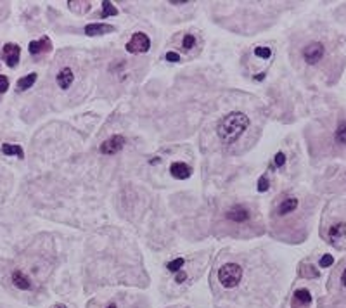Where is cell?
I'll return each instance as SVG.
<instances>
[{
  "label": "cell",
  "mask_w": 346,
  "mask_h": 308,
  "mask_svg": "<svg viewBox=\"0 0 346 308\" xmlns=\"http://www.w3.org/2000/svg\"><path fill=\"white\" fill-rule=\"evenodd\" d=\"M249 127V118L242 113H230L218 123L217 133L220 141L225 144H232L244 133V130Z\"/></svg>",
  "instance_id": "cell-1"
},
{
  "label": "cell",
  "mask_w": 346,
  "mask_h": 308,
  "mask_svg": "<svg viewBox=\"0 0 346 308\" xmlns=\"http://www.w3.org/2000/svg\"><path fill=\"white\" fill-rule=\"evenodd\" d=\"M242 267L239 263H234V261H229V263H223L217 272V279L220 282L223 289H236L242 281Z\"/></svg>",
  "instance_id": "cell-2"
},
{
  "label": "cell",
  "mask_w": 346,
  "mask_h": 308,
  "mask_svg": "<svg viewBox=\"0 0 346 308\" xmlns=\"http://www.w3.org/2000/svg\"><path fill=\"white\" fill-rule=\"evenodd\" d=\"M149 47H151V40L146 33L139 32L133 33V36L130 38V42L127 43V51L130 54H140V52H147Z\"/></svg>",
  "instance_id": "cell-3"
},
{
  "label": "cell",
  "mask_w": 346,
  "mask_h": 308,
  "mask_svg": "<svg viewBox=\"0 0 346 308\" xmlns=\"http://www.w3.org/2000/svg\"><path fill=\"white\" fill-rule=\"evenodd\" d=\"M326 54V49L320 42H311L303 49V59L308 64H317Z\"/></svg>",
  "instance_id": "cell-4"
},
{
  "label": "cell",
  "mask_w": 346,
  "mask_h": 308,
  "mask_svg": "<svg viewBox=\"0 0 346 308\" xmlns=\"http://www.w3.org/2000/svg\"><path fill=\"white\" fill-rule=\"evenodd\" d=\"M123 145H125V137L113 135L101 144V152L106 154V156H113V154H116V152H120L123 149Z\"/></svg>",
  "instance_id": "cell-5"
},
{
  "label": "cell",
  "mask_w": 346,
  "mask_h": 308,
  "mask_svg": "<svg viewBox=\"0 0 346 308\" xmlns=\"http://www.w3.org/2000/svg\"><path fill=\"white\" fill-rule=\"evenodd\" d=\"M11 282L14 288L21 289V291H30V289L33 288L31 279L23 272V270H14V272L11 273Z\"/></svg>",
  "instance_id": "cell-6"
},
{
  "label": "cell",
  "mask_w": 346,
  "mask_h": 308,
  "mask_svg": "<svg viewBox=\"0 0 346 308\" xmlns=\"http://www.w3.org/2000/svg\"><path fill=\"white\" fill-rule=\"evenodd\" d=\"M249 217H251V213H249L248 208L239 206V204H236V206H232L229 211H227V218L232 220V222H236V223L246 222V220H249Z\"/></svg>",
  "instance_id": "cell-7"
},
{
  "label": "cell",
  "mask_w": 346,
  "mask_h": 308,
  "mask_svg": "<svg viewBox=\"0 0 346 308\" xmlns=\"http://www.w3.org/2000/svg\"><path fill=\"white\" fill-rule=\"evenodd\" d=\"M311 303V294L308 289L300 288L296 289L294 294H292V308H305Z\"/></svg>",
  "instance_id": "cell-8"
},
{
  "label": "cell",
  "mask_w": 346,
  "mask_h": 308,
  "mask_svg": "<svg viewBox=\"0 0 346 308\" xmlns=\"http://www.w3.org/2000/svg\"><path fill=\"white\" fill-rule=\"evenodd\" d=\"M170 173L173 179L177 180H185L189 179V177L192 175V168L187 166L185 163H182V161H177V163H173L170 166Z\"/></svg>",
  "instance_id": "cell-9"
},
{
  "label": "cell",
  "mask_w": 346,
  "mask_h": 308,
  "mask_svg": "<svg viewBox=\"0 0 346 308\" xmlns=\"http://www.w3.org/2000/svg\"><path fill=\"white\" fill-rule=\"evenodd\" d=\"M4 55H5V63H7V66L14 68L16 64H18V61H19V45H16V43H7V45H4Z\"/></svg>",
  "instance_id": "cell-10"
},
{
  "label": "cell",
  "mask_w": 346,
  "mask_h": 308,
  "mask_svg": "<svg viewBox=\"0 0 346 308\" xmlns=\"http://www.w3.org/2000/svg\"><path fill=\"white\" fill-rule=\"evenodd\" d=\"M73 80H74V74H73V70H71V68H62V70L57 73V76H55V82H57L59 89H62V90L70 89Z\"/></svg>",
  "instance_id": "cell-11"
},
{
  "label": "cell",
  "mask_w": 346,
  "mask_h": 308,
  "mask_svg": "<svg viewBox=\"0 0 346 308\" xmlns=\"http://www.w3.org/2000/svg\"><path fill=\"white\" fill-rule=\"evenodd\" d=\"M113 30H114V26H111V24H104V23H93V24H87L85 26V33L90 36L106 35V33H111Z\"/></svg>",
  "instance_id": "cell-12"
},
{
  "label": "cell",
  "mask_w": 346,
  "mask_h": 308,
  "mask_svg": "<svg viewBox=\"0 0 346 308\" xmlns=\"http://www.w3.org/2000/svg\"><path fill=\"white\" fill-rule=\"evenodd\" d=\"M296 208H298V199L296 198H286L279 203L275 213L277 215H288V213H292Z\"/></svg>",
  "instance_id": "cell-13"
},
{
  "label": "cell",
  "mask_w": 346,
  "mask_h": 308,
  "mask_svg": "<svg viewBox=\"0 0 346 308\" xmlns=\"http://www.w3.org/2000/svg\"><path fill=\"white\" fill-rule=\"evenodd\" d=\"M327 236H329V239H331L332 242L339 241V239H343L346 236V223L345 222H339V223H334V225L329 229V232H327Z\"/></svg>",
  "instance_id": "cell-14"
},
{
  "label": "cell",
  "mask_w": 346,
  "mask_h": 308,
  "mask_svg": "<svg viewBox=\"0 0 346 308\" xmlns=\"http://www.w3.org/2000/svg\"><path fill=\"white\" fill-rule=\"evenodd\" d=\"M30 52L33 55L35 54H40V52L42 51H49V49H51V42H49V38H42V40H38V42H35V40H33V42H30Z\"/></svg>",
  "instance_id": "cell-15"
},
{
  "label": "cell",
  "mask_w": 346,
  "mask_h": 308,
  "mask_svg": "<svg viewBox=\"0 0 346 308\" xmlns=\"http://www.w3.org/2000/svg\"><path fill=\"white\" fill-rule=\"evenodd\" d=\"M334 142L338 145H346V120L345 121H339V125L336 127Z\"/></svg>",
  "instance_id": "cell-16"
},
{
  "label": "cell",
  "mask_w": 346,
  "mask_h": 308,
  "mask_svg": "<svg viewBox=\"0 0 346 308\" xmlns=\"http://www.w3.org/2000/svg\"><path fill=\"white\" fill-rule=\"evenodd\" d=\"M2 152L5 156H18V158H24L23 147L18 144H4L2 145Z\"/></svg>",
  "instance_id": "cell-17"
},
{
  "label": "cell",
  "mask_w": 346,
  "mask_h": 308,
  "mask_svg": "<svg viewBox=\"0 0 346 308\" xmlns=\"http://www.w3.org/2000/svg\"><path fill=\"white\" fill-rule=\"evenodd\" d=\"M35 82H36V73H30V74H26V76H23V78L18 80V89L19 90L31 89Z\"/></svg>",
  "instance_id": "cell-18"
},
{
  "label": "cell",
  "mask_w": 346,
  "mask_h": 308,
  "mask_svg": "<svg viewBox=\"0 0 346 308\" xmlns=\"http://www.w3.org/2000/svg\"><path fill=\"white\" fill-rule=\"evenodd\" d=\"M183 265H185V260L183 258H177V260L170 261L166 265V269L170 270V272H180V270H183Z\"/></svg>",
  "instance_id": "cell-19"
},
{
  "label": "cell",
  "mask_w": 346,
  "mask_h": 308,
  "mask_svg": "<svg viewBox=\"0 0 346 308\" xmlns=\"http://www.w3.org/2000/svg\"><path fill=\"white\" fill-rule=\"evenodd\" d=\"M102 7H104V14H102V18H108V16H116L118 14V11H116V7H114L111 2H102Z\"/></svg>",
  "instance_id": "cell-20"
},
{
  "label": "cell",
  "mask_w": 346,
  "mask_h": 308,
  "mask_svg": "<svg viewBox=\"0 0 346 308\" xmlns=\"http://www.w3.org/2000/svg\"><path fill=\"white\" fill-rule=\"evenodd\" d=\"M196 45V36L194 35H183V38H182V47L185 49V51H191L192 47Z\"/></svg>",
  "instance_id": "cell-21"
},
{
  "label": "cell",
  "mask_w": 346,
  "mask_h": 308,
  "mask_svg": "<svg viewBox=\"0 0 346 308\" xmlns=\"http://www.w3.org/2000/svg\"><path fill=\"white\" fill-rule=\"evenodd\" d=\"M255 55L261 59H269L270 55H272V51H270L269 47H256L255 49Z\"/></svg>",
  "instance_id": "cell-22"
},
{
  "label": "cell",
  "mask_w": 346,
  "mask_h": 308,
  "mask_svg": "<svg viewBox=\"0 0 346 308\" xmlns=\"http://www.w3.org/2000/svg\"><path fill=\"white\" fill-rule=\"evenodd\" d=\"M332 263H334V258H332L331 254H324V256L320 258V267H322V269H326V267H331Z\"/></svg>",
  "instance_id": "cell-23"
},
{
  "label": "cell",
  "mask_w": 346,
  "mask_h": 308,
  "mask_svg": "<svg viewBox=\"0 0 346 308\" xmlns=\"http://www.w3.org/2000/svg\"><path fill=\"white\" fill-rule=\"evenodd\" d=\"M7 89H9V78L4 76V74H0V94L7 92Z\"/></svg>",
  "instance_id": "cell-24"
},
{
  "label": "cell",
  "mask_w": 346,
  "mask_h": 308,
  "mask_svg": "<svg viewBox=\"0 0 346 308\" xmlns=\"http://www.w3.org/2000/svg\"><path fill=\"white\" fill-rule=\"evenodd\" d=\"M269 189V180H267V177H260V180H258V191L260 192H265Z\"/></svg>",
  "instance_id": "cell-25"
},
{
  "label": "cell",
  "mask_w": 346,
  "mask_h": 308,
  "mask_svg": "<svg viewBox=\"0 0 346 308\" xmlns=\"http://www.w3.org/2000/svg\"><path fill=\"white\" fill-rule=\"evenodd\" d=\"M185 281H187V273L183 272V270L177 272V275H175V282H177V284H183Z\"/></svg>",
  "instance_id": "cell-26"
},
{
  "label": "cell",
  "mask_w": 346,
  "mask_h": 308,
  "mask_svg": "<svg viewBox=\"0 0 346 308\" xmlns=\"http://www.w3.org/2000/svg\"><path fill=\"white\" fill-rule=\"evenodd\" d=\"M166 61H170V63H179L180 55L177 54V52H168V54H166Z\"/></svg>",
  "instance_id": "cell-27"
},
{
  "label": "cell",
  "mask_w": 346,
  "mask_h": 308,
  "mask_svg": "<svg viewBox=\"0 0 346 308\" xmlns=\"http://www.w3.org/2000/svg\"><path fill=\"white\" fill-rule=\"evenodd\" d=\"M284 163H286V156L282 154V152H277L275 154V164L277 166H282Z\"/></svg>",
  "instance_id": "cell-28"
},
{
  "label": "cell",
  "mask_w": 346,
  "mask_h": 308,
  "mask_svg": "<svg viewBox=\"0 0 346 308\" xmlns=\"http://www.w3.org/2000/svg\"><path fill=\"white\" fill-rule=\"evenodd\" d=\"M102 308H120V307H118V303H116V301H108V303H106Z\"/></svg>",
  "instance_id": "cell-29"
},
{
  "label": "cell",
  "mask_w": 346,
  "mask_h": 308,
  "mask_svg": "<svg viewBox=\"0 0 346 308\" xmlns=\"http://www.w3.org/2000/svg\"><path fill=\"white\" fill-rule=\"evenodd\" d=\"M170 4L171 5H183V4H187L185 0H170Z\"/></svg>",
  "instance_id": "cell-30"
},
{
  "label": "cell",
  "mask_w": 346,
  "mask_h": 308,
  "mask_svg": "<svg viewBox=\"0 0 346 308\" xmlns=\"http://www.w3.org/2000/svg\"><path fill=\"white\" fill-rule=\"evenodd\" d=\"M341 286L343 288H346V269L343 270V273H341Z\"/></svg>",
  "instance_id": "cell-31"
},
{
  "label": "cell",
  "mask_w": 346,
  "mask_h": 308,
  "mask_svg": "<svg viewBox=\"0 0 346 308\" xmlns=\"http://www.w3.org/2000/svg\"><path fill=\"white\" fill-rule=\"evenodd\" d=\"M263 78H265V73H260V74L256 76V80H263Z\"/></svg>",
  "instance_id": "cell-32"
},
{
  "label": "cell",
  "mask_w": 346,
  "mask_h": 308,
  "mask_svg": "<svg viewBox=\"0 0 346 308\" xmlns=\"http://www.w3.org/2000/svg\"><path fill=\"white\" fill-rule=\"evenodd\" d=\"M57 308H64V307H57Z\"/></svg>",
  "instance_id": "cell-33"
}]
</instances>
